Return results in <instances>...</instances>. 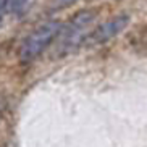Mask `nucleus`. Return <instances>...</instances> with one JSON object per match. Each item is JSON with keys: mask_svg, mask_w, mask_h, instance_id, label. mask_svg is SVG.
Listing matches in <instances>:
<instances>
[{"mask_svg": "<svg viewBox=\"0 0 147 147\" xmlns=\"http://www.w3.org/2000/svg\"><path fill=\"white\" fill-rule=\"evenodd\" d=\"M63 24L58 21H47L37 26L32 32L23 39L21 45H20V61L21 63H32L34 60H37L42 52L53 42L57 36L60 34Z\"/></svg>", "mask_w": 147, "mask_h": 147, "instance_id": "obj_1", "label": "nucleus"}, {"mask_svg": "<svg viewBox=\"0 0 147 147\" xmlns=\"http://www.w3.org/2000/svg\"><path fill=\"white\" fill-rule=\"evenodd\" d=\"M128 24H129V16L128 15L115 16L112 20H108V21L99 24L91 32H87L86 37L82 39L81 45H102V44L112 40L113 37H117L120 32H123Z\"/></svg>", "mask_w": 147, "mask_h": 147, "instance_id": "obj_3", "label": "nucleus"}, {"mask_svg": "<svg viewBox=\"0 0 147 147\" xmlns=\"http://www.w3.org/2000/svg\"><path fill=\"white\" fill-rule=\"evenodd\" d=\"M73 2H76V0H55V7H66V5H71Z\"/></svg>", "mask_w": 147, "mask_h": 147, "instance_id": "obj_6", "label": "nucleus"}, {"mask_svg": "<svg viewBox=\"0 0 147 147\" xmlns=\"http://www.w3.org/2000/svg\"><path fill=\"white\" fill-rule=\"evenodd\" d=\"M7 8H8V0H0V23L3 20V15L7 11Z\"/></svg>", "mask_w": 147, "mask_h": 147, "instance_id": "obj_5", "label": "nucleus"}, {"mask_svg": "<svg viewBox=\"0 0 147 147\" xmlns=\"http://www.w3.org/2000/svg\"><path fill=\"white\" fill-rule=\"evenodd\" d=\"M95 18L94 10H84L81 13H78L76 16L71 20L66 28H61L60 34L63 36L60 42V49L63 53L71 52L76 45H81L82 39L86 37V34H82V29H86Z\"/></svg>", "mask_w": 147, "mask_h": 147, "instance_id": "obj_2", "label": "nucleus"}, {"mask_svg": "<svg viewBox=\"0 0 147 147\" xmlns=\"http://www.w3.org/2000/svg\"><path fill=\"white\" fill-rule=\"evenodd\" d=\"M26 2L28 0H8V8L16 13V11H20V10L26 5Z\"/></svg>", "mask_w": 147, "mask_h": 147, "instance_id": "obj_4", "label": "nucleus"}]
</instances>
